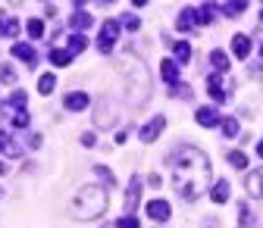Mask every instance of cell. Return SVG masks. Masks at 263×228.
<instances>
[{"label": "cell", "instance_id": "6da1fadb", "mask_svg": "<svg viewBox=\"0 0 263 228\" xmlns=\"http://www.w3.org/2000/svg\"><path fill=\"white\" fill-rule=\"evenodd\" d=\"M173 181L185 200H197L210 184V159L197 147H185L173 159Z\"/></svg>", "mask_w": 263, "mask_h": 228}, {"label": "cell", "instance_id": "7a4b0ae2", "mask_svg": "<svg viewBox=\"0 0 263 228\" xmlns=\"http://www.w3.org/2000/svg\"><path fill=\"white\" fill-rule=\"evenodd\" d=\"M104 210H107V191L97 188V184L82 188L72 200V216L76 219H97Z\"/></svg>", "mask_w": 263, "mask_h": 228}, {"label": "cell", "instance_id": "3957f363", "mask_svg": "<svg viewBox=\"0 0 263 228\" xmlns=\"http://www.w3.org/2000/svg\"><path fill=\"white\" fill-rule=\"evenodd\" d=\"M116 38H119V22H116V19H107L104 28H101V38H97V47H101V53H110L113 44H116Z\"/></svg>", "mask_w": 263, "mask_h": 228}, {"label": "cell", "instance_id": "277c9868", "mask_svg": "<svg viewBox=\"0 0 263 228\" xmlns=\"http://www.w3.org/2000/svg\"><path fill=\"white\" fill-rule=\"evenodd\" d=\"M138 200H141V178L135 175L128 181V191H125V216H132V210L138 206Z\"/></svg>", "mask_w": 263, "mask_h": 228}, {"label": "cell", "instance_id": "5b68a950", "mask_svg": "<svg viewBox=\"0 0 263 228\" xmlns=\"http://www.w3.org/2000/svg\"><path fill=\"white\" fill-rule=\"evenodd\" d=\"M163 125H166V119H163V116H154L144 128H141V132H138V138L144 141V144H151V141H157V135L163 132Z\"/></svg>", "mask_w": 263, "mask_h": 228}, {"label": "cell", "instance_id": "8992f818", "mask_svg": "<svg viewBox=\"0 0 263 228\" xmlns=\"http://www.w3.org/2000/svg\"><path fill=\"white\" fill-rule=\"evenodd\" d=\"M147 216H151L154 222H166V219L173 216V210H170L166 200H151V203H147Z\"/></svg>", "mask_w": 263, "mask_h": 228}, {"label": "cell", "instance_id": "52a82bcc", "mask_svg": "<svg viewBox=\"0 0 263 228\" xmlns=\"http://www.w3.org/2000/svg\"><path fill=\"white\" fill-rule=\"evenodd\" d=\"M245 188H248V194H251V197H263V169H254V172H248V181H245Z\"/></svg>", "mask_w": 263, "mask_h": 228}, {"label": "cell", "instance_id": "ba28073f", "mask_svg": "<svg viewBox=\"0 0 263 228\" xmlns=\"http://www.w3.org/2000/svg\"><path fill=\"white\" fill-rule=\"evenodd\" d=\"M91 22H94V19H91V16L82 10V4H76V13L69 16V28H76V31H85V28H91Z\"/></svg>", "mask_w": 263, "mask_h": 228}, {"label": "cell", "instance_id": "9c48e42d", "mask_svg": "<svg viewBox=\"0 0 263 228\" xmlns=\"http://www.w3.org/2000/svg\"><path fill=\"white\" fill-rule=\"evenodd\" d=\"M194 119L201 122L204 128H213V125H219V122H222V119H219V113H216L213 107H201V110L194 113Z\"/></svg>", "mask_w": 263, "mask_h": 228}, {"label": "cell", "instance_id": "30bf717a", "mask_svg": "<svg viewBox=\"0 0 263 228\" xmlns=\"http://www.w3.org/2000/svg\"><path fill=\"white\" fill-rule=\"evenodd\" d=\"M91 100H88V94H82V91H76V94H66V100H63V107L66 110H72V113H79V110H85Z\"/></svg>", "mask_w": 263, "mask_h": 228}, {"label": "cell", "instance_id": "8fae6325", "mask_svg": "<svg viewBox=\"0 0 263 228\" xmlns=\"http://www.w3.org/2000/svg\"><path fill=\"white\" fill-rule=\"evenodd\" d=\"M13 56L25 59L28 66H38V53H35V47H31V44H13Z\"/></svg>", "mask_w": 263, "mask_h": 228}, {"label": "cell", "instance_id": "7c38bea8", "mask_svg": "<svg viewBox=\"0 0 263 228\" xmlns=\"http://www.w3.org/2000/svg\"><path fill=\"white\" fill-rule=\"evenodd\" d=\"M163 81H166V85H179V63H173V59H163Z\"/></svg>", "mask_w": 263, "mask_h": 228}, {"label": "cell", "instance_id": "4fadbf2b", "mask_svg": "<svg viewBox=\"0 0 263 228\" xmlns=\"http://www.w3.org/2000/svg\"><path fill=\"white\" fill-rule=\"evenodd\" d=\"M0 35H4V38H16L19 35V22L0 13Z\"/></svg>", "mask_w": 263, "mask_h": 228}, {"label": "cell", "instance_id": "5bb4252c", "mask_svg": "<svg viewBox=\"0 0 263 228\" xmlns=\"http://www.w3.org/2000/svg\"><path fill=\"white\" fill-rule=\"evenodd\" d=\"M207 88H210V97H213V100H216V103H222V100H226V97H229V94L222 91V85H219V72L207 78Z\"/></svg>", "mask_w": 263, "mask_h": 228}, {"label": "cell", "instance_id": "9a60e30c", "mask_svg": "<svg viewBox=\"0 0 263 228\" xmlns=\"http://www.w3.org/2000/svg\"><path fill=\"white\" fill-rule=\"evenodd\" d=\"M232 53H235L238 59H245V56L251 53V41H248L245 35H235V38H232Z\"/></svg>", "mask_w": 263, "mask_h": 228}, {"label": "cell", "instance_id": "2e32d148", "mask_svg": "<svg viewBox=\"0 0 263 228\" xmlns=\"http://www.w3.org/2000/svg\"><path fill=\"white\" fill-rule=\"evenodd\" d=\"M0 153H7V156H19L22 150L16 147V141L7 135V132H0Z\"/></svg>", "mask_w": 263, "mask_h": 228}, {"label": "cell", "instance_id": "e0dca14e", "mask_svg": "<svg viewBox=\"0 0 263 228\" xmlns=\"http://www.w3.org/2000/svg\"><path fill=\"white\" fill-rule=\"evenodd\" d=\"M173 50H176V63H188L191 59V44L188 41H176Z\"/></svg>", "mask_w": 263, "mask_h": 228}, {"label": "cell", "instance_id": "ac0fdd59", "mask_svg": "<svg viewBox=\"0 0 263 228\" xmlns=\"http://www.w3.org/2000/svg\"><path fill=\"white\" fill-rule=\"evenodd\" d=\"M210 63L216 66V72H229V56L222 50H210Z\"/></svg>", "mask_w": 263, "mask_h": 228}, {"label": "cell", "instance_id": "d6986e66", "mask_svg": "<svg viewBox=\"0 0 263 228\" xmlns=\"http://www.w3.org/2000/svg\"><path fill=\"white\" fill-rule=\"evenodd\" d=\"M245 0H238V4H219L216 7V13H226V16H238V13H245Z\"/></svg>", "mask_w": 263, "mask_h": 228}, {"label": "cell", "instance_id": "ffe728a7", "mask_svg": "<svg viewBox=\"0 0 263 228\" xmlns=\"http://www.w3.org/2000/svg\"><path fill=\"white\" fill-rule=\"evenodd\" d=\"M191 25H197V13H194V10H182V16H179V31H188Z\"/></svg>", "mask_w": 263, "mask_h": 228}, {"label": "cell", "instance_id": "44dd1931", "mask_svg": "<svg viewBox=\"0 0 263 228\" xmlns=\"http://www.w3.org/2000/svg\"><path fill=\"white\" fill-rule=\"evenodd\" d=\"M50 63H53V66H69L72 53L69 50H50Z\"/></svg>", "mask_w": 263, "mask_h": 228}, {"label": "cell", "instance_id": "7402d4cb", "mask_svg": "<svg viewBox=\"0 0 263 228\" xmlns=\"http://www.w3.org/2000/svg\"><path fill=\"white\" fill-rule=\"evenodd\" d=\"M213 16H216V7L204 4L201 10H197V25H207V22H213Z\"/></svg>", "mask_w": 263, "mask_h": 228}, {"label": "cell", "instance_id": "603a6c76", "mask_svg": "<svg viewBox=\"0 0 263 228\" xmlns=\"http://www.w3.org/2000/svg\"><path fill=\"white\" fill-rule=\"evenodd\" d=\"M28 38H44V22L41 19H28Z\"/></svg>", "mask_w": 263, "mask_h": 228}, {"label": "cell", "instance_id": "cb8c5ba5", "mask_svg": "<svg viewBox=\"0 0 263 228\" xmlns=\"http://www.w3.org/2000/svg\"><path fill=\"white\" fill-rule=\"evenodd\" d=\"M213 200H216V203H226V200H229V181H216V188H213Z\"/></svg>", "mask_w": 263, "mask_h": 228}, {"label": "cell", "instance_id": "d4e9b609", "mask_svg": "<svg viewBox=\"0 0 263 228\" xmlns=\"http://www.w3.org/2000/svg\"><path fill=\"white\" fill-rule=\"evenodd\" d=\"M85 47H88V38L85 35H72L69 38V53H82Z\"/></svg>", "mask_w": 263, "mask_h": 228}, {"label": "cell", "instance_id": "484cf974", "mask_svg": "<svg viewBox=\"0 0 263 228\" xmlns=\"http://www.w3.org/2000/svg\"><path fill=\"white\" fill-rule=\"evenodd\" d=\"M53 88H57V78H53V75H50V72H47V75H41V78H38V91H41V94H50V91H53Z\"/></svg>", "mask_w": 263, "mask_h": 228}, {"label": "cell", "instance_id": "4316f807", "mask_svg": "<svg viewBox=\"0 0 263 228\" xmlns=\"http://www.w3.org/2000/svg\"><path fill=\"white\" fill-rule=\"evenodd\" d=\"M229 162H232L235 169H248V156H245L241 150H232V153H229Z\"/></svg>", "mask_w": 263, "mask_h": 228}, {"label": "cell", "instance_id": "83f0119b", "mask_svg": "<svg viewBox=\"0 0 263 228\" xmlns=\"http://www.w3.org/2000/svg\"><path fill=\"white\" fill-rule=\"evenodd\" d=\"M10 122H13L16 128H28V113H25V110H16V116H13Z\"/></svg>", "mask_w": 263, "mask_h": 228}, {"label": "cell", "instance_id": "f1b7e54d", "mask_svg": "<svg viewBox=\"0 0 263 228\" xmlns=\"http://www.w3.org/2000/svg\"><path fill=\"white\" fill-rule=\"evenodd\" d=\"M116 228H141V222H138L135 216H122V219L116 222Z\"/></svg>", "mask_w": 263, "mask_h": 228}, {"label": "cell", "instance_id": "f546056e", "mask_svg": "<svg viewBox=\"0 0 263 228\" xmlns=\"http://www.w3.org/2000/svg\"><path fill=\"white\" fill-rule=\"evenodd\" d=\"M222 132H226L229 138H235V135H238V122H235V119H226V122H222Z\"/></svg>", "mask_w": 263, "mask_h": 228}, {"label": "cell", "instance_id": "4dcf8cb0", "mask_svg": "<svg viewBox=\"0 0 263 228\" xmlns=\"http://www.w3.org/2000/svg\"><path fill=\"white\" fill-rule=\"evenodd\" d=\"M122 25H125L128 31H138V28H141V19H135V16H122Z\"/></svg>", "mask_w": 263, "mask_h": 228}, {"label": "cell", "instance_id": "1f68e13d", "mask_svg": "<svg viewBox=\"0 0 263 228\" xmlns=\"http://www.w3.org/2000/svg\"><path fill=\"white\" fill-rule=\"evenodd\" d=\"M94 169H97V175H101V178H104L107 184H113V181H116V178H113V172H110L107 166H94Z\"/></svg>", "mask_w": 263, "mask_h": 228}, {"label": "cell", "instance_id": "d6a6232c", "mask_svg": "<svg viewBox=\"0 0 263 228\" xmlns=\"http://www.w3.org/2000/svg\"><path fill=\"white\" fill-rule=\"evenodd\" d=\"M173 97H191V88H185V85H176V88H173Z\"/></svg>", "mask_w": 263, "mask_h": 228}, {"label": "cell", "instance_id": "836d02e7", "mask_svg": "<svg viewBox=\"0 0 263 228\" xmlns=\"http://www.w3.org/2000/svg\"><path fill=\"white\" fill-rule=\"evenodd\" d=\"M0 78H4L7 85H13V81H16V75H13V72H10L7 66H4V69H0Z\"/></svg>", "mask_w": 263, "mask_h": 228}, {"label": "cell", "instance_id": "e575fe53", "mask_svg": "<svg viewBox=\"0 0 263 228\" xmlns=\"http://www.w3.org/2000/svg\"><path fill=\"white\" fill-rule=\"evenodd\" d=\"M94 141H97L94 132H85V135H82V144H85V147H94Z\"/></svg>", "mask_w": 263, "mask_h": 228}, {"label": "cell", "instance_id": "d590c367", "mask_svg": "<svg viewBox=\"0 0 263 228\" xmlns=\"http://www.w3.org/2000/svg\"><path fill=\"white\" fill-rule=\"evenodd\" d=\"M257 153H260V159H263V141H260V144H257Z\"/></svg>", "mask_w": 263, "mask_h": 228}, {"label": "cell", "instance_id": "8d00e7d4", "mask_svg": "<svg viewBox=\"0 0 263 228\" xmlns=\"http://www.w3.org/2000/svg\"><path fill=\"white\" fill-rule=\"evenodd\" d=\"M0 175H4V162H0Z\"/></svg>", "mask_w": 263, "mask_h": 228}, {"label": "cell", "instance_id": "74e56055", "mask_svg": "<svg viewBox=\"0 0 263 228\" xmlns=\"http://www.w3.org/2000/svg\"><path fill=\"white\" fill-rule=\"evenodd\" d=\"M260 56H263V44H260Z\"/></svg>", "mask_w": 263, "mask_h": 228}, {"label": "cell", "instance_id": "f35d334b", "mask_svg": "<svg viewBox=\"0 0 263 228\" xmlns=\"http://www.w3.org/2000/svg\"><path fill=\"white\" fill-rule=\"evenodd\" d=\"M260 19H263V13H260Z\"/></svg>", "mask_w": 263, "mask_h": 228}]
</instances>
